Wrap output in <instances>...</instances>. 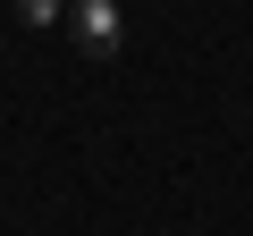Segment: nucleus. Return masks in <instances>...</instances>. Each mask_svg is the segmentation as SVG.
Here are the masks:
<instances>
[{
	"label": "nucleus",
	"instance_id": "2",
	"mask_svg": "<svg viewBox=\"0 0 253 236\" xmlns=\"http://www.w3.org/2000/svg\"><path fill=\"white\" fill-rule=\"evenodd\" d=\"M17 17H26V26H59V17H68V0H17Z\"/></svg>",
	"mask_w": 253,
	"mask_h": 236
},
{
	"label": "nucleus",
	"instance_id": "1",
	"mask_svg": "<svg viewBox=\"0 0 253 236\" xmlns=\"http://www.w3.org/2000/svg\"><path fill=\"white\" fill-rule=\"evenodd\" d=\"M68 26H76V42H84L93 59H110V51L126 42V17H118V0H68Z\"/></svg>",
	"mask_w": 253,
	"mask_h": 236
}]
</instances>
